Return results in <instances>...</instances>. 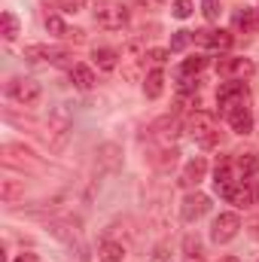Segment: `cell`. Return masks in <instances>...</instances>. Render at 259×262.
Wrapping results in <instances>:
<instances>
[{
    "label": "cell",
    "instance_id": "cell-1",
    "mask_svg": "<svg viewBox=\"0 0 259 262\" xmlns=\"http://www.w3.org/2000/svg\"><path fill=\"white\" fill-rule=\"evenodd\" d=\"M189 134H192V140L198 146H204V149H210V146H217L220 143V128H217V119H213V113H204V110H195L192 116H189Z\"/></svg>",
    "mask_w": 259,
    "mask_h": 262
},
{
    "label": "cell",
    "instance_id": "cell-2",
    "mask_svg": "<svg viewBox=\"0 0 259 262\" xmlns=\"http://www.w3.org/2000/svg\"><path fill=\"white\" fill-rule=\"evenodd\" d=\"M73 128V110L67 104H58L52 113H49V137H52V146L61 149L67 140V134Z\"/></svg>",
    "mask_w": 259,
    "mask_h": 262
},
{
    "label": "cell",
    "instance_id": "cell-3",
    "mask_svg": "<svg viewBox=\"0 0 259 262\" xmlns=\"http://www.w3.org/2000/svg\"><path fill=\"white\" fill-rule=\"evenodd\" d=\"M95 21L104 31H122L128 25V9L122 3H101L95 9Z\"/></svg>",
    "mask_w": 259,
    "mask_h": 262
},
{
    "label": "cell",
    "instance_id": "cell-4",
    "mask_svg": "<svg viewBox=\"0 0 259 262\" xmlns=\"http://www.w3.org/2000/svg\"><path fill=\"white\" fill-rule=\"evenodd\" d=\"M40 95H43V89H40V82H37V79L18 76V79H12V82H9V98H12V101H18V104H25V107H34V104L40 101Z\"/></svg>",
    "mask_w": 259,
    "mask_h": 262
},
{
    "label": "cell",
    "instance_id": "cell-5",
    "mask_svg": "<svg viewBox=\"0 0 259 262\" xmlns=\"http://www.w3.org/2000/svg\"><path fill=\"white\" fill-rule=\"evenodd\" d=\"M247 95H250V89H247L241 79H232V82H223V85H220L217 101H220V107L229 113L232 107H244V104H247Z\"/></svg>",
    "mask_w": 259,
    "mask_h": 262
},
{
    "label": "cell",
    "instance_id": "cell-6",
    "mask_svg": "<svg viewBox=\"0 0 259 262\" xmlns=\"http://www.w3.org/2000/svg\"><path fill=\"white\" fill-rule=\"evenodd\" d=\"M213 183H217V192H226L229 186L244 183V174L238 168V159H220L217 162V171H213Z\"/></svg>",
    "mask_w": 259,
    "mask_h": 262
},
{
    "label": "cell",
    "instance_id": "cell-7",
    "mask_svg": "<svg viewBox=\"0 0 259 262\" xmlns=\"http://www.w3.org/2000/svg\"><path fill=\"white\" fill-rule=\"evenodd\" d=\"M238 229H241V220H238V213H220L217 220H213V229H210V238L217 241V244H226V241H232L235 235H238Z\"/></svg>",
    "mask_w": 259,
    "mask_h": 262
},
{
    "label": "cell",
    "instance_id": "cell-8",
    "mask_svg": "<svg viewBox=\"0 0 259 262\" xmlns=\"http://www.w3.org/2000/svg\"><path fill=\"white\" fill-rule=\"evenodd\" d=\"M256 67L250 58H220L217 61V73L220 76H229V79H247Z\"/></svg>",
    "mask_w": 259,
    "mask_h": 262
},
{
    "label": "cell",
    "instance_id": "cell-9",
    "mask_svg": "<svg viewBox=\"0 0 259 262\" xmlns=\"http://www.w3.org/2000/svg\"><path fill=\"white\" fill-rule=\"evenodd\" d=\"M192 40H198L207 49H217V52L232 46V34L229 31H192Z\"/></svg>",
    "mask_w": 259,
    "mask_h": 262
},
{
    "label": "cell",
    "instance_id": "cell-10",
    "mask_svg": "<svg viewBox=\"0 0 259 262\" xmlns=\"http://www.w3.org/2000/svg\"><path fill=\"white\" fill-rule=\"evenodd\" d=\"M207 210H210V198L201 195V192H195V195H186L183 207H180V213H183V220H186V223H195V220H201Z\"/></svg>",
    "mask_w": 259,
    "mask_h": 262
},
{
    "label": "cell",
    "instance_id": "cell-11",
    "mask_svg": "<svg viewBox=\"0 0 259 262\" xmlns=\"http://www.w3.org/2000/svg\"><path fill=\"white\" fill-rule=\"evenodd\" d=\"M25 58L28 61H52V64H58V61H64L67 58V49H58V46H28L25 49Z\"/></svg>",
    "mask_w": 259,
    "mask_h": 262
},
{
    "label": "cell",
    "instance_id": "cell-12",
    "mask_svg": "<svg viewBox=\"0 0 259 262\" xmlns=\"http://www.w3.org/2000/svg\"><path fill=\"white\" fill-rule=\"evenodd\" d=\"M140 58H146V49H143V40H131L128 49H125V58L122 61H128V67H125V76L128 79H137V64H140Z\"/></svg>",
    "mask_w": 259,
    "mask_h": 262
},
{
    "label": "cell",
    "instance_id": "cell-13",
    "mask_svg": "<svg viewBox=\"0 0 259 262\" xmlns=\"http://www.w3.org/2000/svg\"><path fill=\"white\" fill-rule=\"evenodd\" d=\"M226 116H229V125L238 131V134H250V128H253V116H250L247 104H244V107H232Z\"/></svg>",
    "mask_w": 259,
    "mask_h": 262
},
{
    "label": "cell",
    "instance_id": "cell-14",
    "mask_svg": "<svg viewBox=\"0 0 259 262\" xmlns=\"http://www.w3.org/2000/svg\"><path fill=\"white\" fill-rule=\"evenodd\" d=\"M223 198H229L232 204H238V207H250L253 204V192H250V183H235V186H229L226 192H220Z\"/></svg>",
    "mask_w": 259,
    "mask_h": 262
},
{
    "label": "cell",
    "instance_id": "cell-15",
    "mask_svg": "<svg viewBox=\"0 0 259 262\" xmlns=\"http://www.w3.org/2000/svg\"><path fill=\"white\" fill-rule=\"evenodd\" d=\"M204 174H207V162H204L201 156H195L192 162L183 168V183H186V186H198V183L204 180Z\"/></svg>",
    "mask_w": 259,
    "mask_h": 262
},
{
    "label": "cell",
    "instance_id": "cell-16",
    "mask_svg": "<svg viewBox=\"0 0 259 262\" xmlns=\"http://www.w3.org/2000/svg\"><path fill=\"white\" fill-rule=\"evenodd\" d=\"M70 82H73L76 89H92V85H95V73H92V67L73 64L70 67Z\"/></svg>",
    "mask_w": 259,
    "mask_h": 262
},
{
    "label": "cell",
    "instance_id": "cell-17",
    "mask_svg": "<svg viewBox=\"0 0 259 262\" xmlns=\"http://www.w3.org/2000/svg\"><path fill=\"white\" fill-rule=\"evenodd\" d=\"M162 89H165V73L156 67V70H149V73H146L143 92H146V98H159V95H162Z\"/></svg>",
    "mask_w": 259,
    "mask_h": 262
},
{
    "label": "cell",
    "instance_id": "cell-18",
    "mask_svg": "<svg viewBox=\"0 0 259 262\" xmlns=\"http://www.w3.org/2000/svg\"><path fill=\"white\" fill-rule=\"evenodd\" d=\"M21 195H25V183H21V180H3V183H0V198H3L6 204L18 201Z\"/></svg>",
    "mask_w": 259,
    "mask_h": 262
},
{
    "label": "cell",
    "instance_id": "cell-19",
    "mask_svg": "<svg viewBox=\"0 0 259 262\" xmlns=\"http://www.w3.org/2000/svg\"><path fill=\"white\" fill-rule=\"evenodd\" d=\"M98 259L101 262H122L125 259V250H122V244H116V241H104Z\"/></svg>",
    "mask_w": 259,
    "mask_h": 262
},
{
    "label": "cell",
    "instance_id": "cell-20",
    "mask_svg": "<svg viewBox=\"0 0 259 262\" xmlns=\"http://www.w3.org/2000/svg\"><path fill=\"white\" fill-rule=\"evenodd\" d=\"M95 64L101 67V70H116V64H119V55H116L113 49L101 46V49H95Z\"/></svg>",
    "mask_w": 259,
    "mask_h": 262
},
{
    "label": "cell",
    "instance_id": "cell-21",
    "mask_svg": "<svg viewBox=\"0 0 259 262\" xmlns=\"http://www.w3.org/2000/svg\"><path fill=\"white\" fill-rule=\"evenodd\" d=\"M204 64H207V58H201V55H192V58H186V61L180 64L177 76H180V79H186V76H198V73L204 70Z\"/></svg>",
    "mask_w": 259,
    "mask_h": 262
},
{
    "label": "cell",
    "instance_id": "cell-22",
    "mask_svg": "<svg viewBox=\"0 0 259 262\" xmlns=\"http://www.w3.org/2000/svg\"><path fill=\"white\" fill-rule=\"evenodd\" d=\"M238 168H241L244 180H247V177H256V174H259V159H256V152H241V156H238Z\"/></svg>",
    "mask_w": 259,
    "mask_h": 262
},
{
    "label": "cell",
    "instance_id": "cell-23",
    "mask_svg": "<svg viewBox=\"0 0 259 262\" xmlns=\"http://www.w3.org/2000/svg\"><path fill=\"white\" fill-rule=\"evenodd\" d=\"M235 28L238 31H253L259 25V18H256V9H241V12H235Z\"/></svg>",
    "mask_w": 259,
    "mask_h": 262
},
{
    "label": "cell",
    "instance_id": "cell-24",
    "mask_svg": "<svg viewBox=\"0 0 259 262\" xmlns=\"http://www.w3.org/2000/svg\"><path fill=\"white\" fill-rule=\"evenodd\" d=\"M183 250H186V262H204V256H201V241L195 235H189L183 241Z\"/></svg>",
    "mask_w": 259,
    "mask_h": 262
},
{
    "label": "cell",
    "instance_id": "cell-25",
    "mask_svg": "<svg viewBox=\"0 0 259 262\" xmlns=\"http://www.w3.org/2000/svg\"><path fill=\"white\" fill-rule=\"evenodd\" d=\"M0 21H3V37H6V40H15V34H18V18H15L12 12H3Z\"/></svg>",
    "mask_w": 259,
    "mask_h": 262
},
{
    "label": "cell",
    "instance_id": "cell-26",
    "mask_svg": "<svg viewBox=\"0 0 259 262\" xmlns=\"http://www.w3.org/2000/svg\"><path fill=\"white\" fill-rule=\"evenodd\" d=\"M189 43H192V31H177V34H174V40H171V49H174V52H180V49H186Z\"/></svg>",
    "mask_w": 259,
    "mask_h": 262
},
{
    "label": "cell",
    "instance_id": "cell-27",
    "mask_svg": "<svg viewBox=\"0 0 259 262\" xmlns=\"http://www.w3.org/2000/svg\"><path fill=\"white\" fill-rule=\"evenodd\" d=\"M201 12H204L207 21H217L220 18V3L217 0H201Z\"/></svg>",
    "mask_w": 259,
    "mask_h": 262
},
{
    "label": "cell",
    "instance_id": "cell-28",
    "mask_svg": "<svg viewBox=\"0 0 259 262\" xmlns=\"http://www.w3.org/2000/svg\"><path fill=\"white\" fill-rule=\"evenodd\" d=\"M46 28H49L55 37H67V31H70V28H64V21H61L58 15H49V18H46Z\"/></svg>",
    "mask_w": 259,
    "mask_h": 262
},
{
    "label": "cell",
    "instance_id": "cell-29",
    "mask_svg": "<svg viewBox=\"0 0 259 262\" xmlns=\"http://www.w3.org/2000/svg\"><path fill=\"white\" fill-rule=\"evenodd\" d=\"M174 15L177 18H189L192 15V0H174Z\"/></svg>",
    "mask_w": 259,
    "mask_h": 262
},
{
    "label": "cell",
    "instance_id": "cell-30",
    "mask_svg": "<svg viewBox=\"0 0 259 262\" xmlns=\"http://www.w3.org/2000/svg\"><path fill=\"white\" fill-rule=\"evenodd\" d=\"M58 6H61V12H79L85 6V0H58Z\"/></svg>",
    "mask_w": 259,
    "mask_h": 262
},
{
    "label": "cell",
    "instance_id": "cell-31",
    "mask_svg": "<svg viewBox=\"0 0 259 262\" xmlns=\"http://www.w3.org/2000/svg\"><path fill=\"white\" fill-rule=\"evenodd\" d=\"M165 58H168L165 49H153V52H149V61H153V64H165Z\"/></svg>",
    "mask_w": 259,
    "mask_h": 262
},
{
    "label": "cell",
    "instance_id": "cell-32",
    "mask_svg": "<svg viewBox=\"0 0 259 262\" xmlns=\"http://www.w3.org/2000/svg\"><path fill=\"white\" fill-rule=\"evenodd\" d=\"M162 3H168V0H137L140 9H156V6H162Z\"/></svg>",
    "mask_w": 259,
    "mask_h": 262
},
{
    "label": "cell",
    "instance_id": "cell-33",
    "mask_svg": "<svg viewBox=\"0 0 259 262\" xmlns=\"http://www.w3.org/2000/svg\"><path fill=\"white\" fill-rule=\"evenodd\" d=\"M250 192H253V204H259V174L256 180H250Z\"/></svg>",
    "mask_w": 259,
    "mask_h": 262
},
{
    "label": "cell",
    "instance_id": "cell-34",
    "mask_svg": "<svg viewBox=\"0 0 259 262\" xmlns=\"http://www.w3.org/2000/svg\"><path fill=\"white\" fill-rule=\"evenodd\" d=\"M15 262H40V259H37L34 253H21V256H18V259H15Z\"/></svg>",
    "mask_w": 259,
    "mask_h": 262
},
{
    "label": "cell",
    "instance_id": "cell-35",
    "mask_svg": "<svg viewBox=\"0 0 259 262\" xmlns=\"http://www.w3.org/2000/svg\"><path fill=\"white\" fill-rule=\"evenodd\" d=\"M250 229H253V235H256V238H259V216H256V220H253V223H250Z\"/></svg>",
    "mask_w": 259,
    "mask_h": 262
},
{
    "label": "cell",
    "instance_id": "cell-36",
    "mask_svg": "<svg viewBox=\"0 0 259 262\" xmlns=\"http://www.w3.org/2000/svg\"><path fill=\"white\" fill-rule=\"evenodd\" d=\"M220 262H241L238 256H226V259H220Z\"/></svg>",
    "mask_w": 259,
    "mask_h": 262
},
{
    "label": "cell",
    "instance_id": "cell-37",
    "mask_svg": "<svg viewBox=\"0 0 259 262\" xmlns=\"http://www.w3.org/2000/svg\"><path fill=\"white\" fill-rule=\"evenodd\" d=\"M256 18H259V9H256Z\"/></svg>",
    "mask_w": 259,
    "mask_h": 262
}]
</instances>
